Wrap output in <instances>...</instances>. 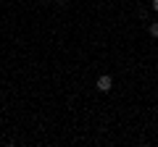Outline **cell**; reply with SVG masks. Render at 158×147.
Listing matches in <instances>:
<instances>
[{"instance_id":"obj_1","label":"cell","mask_w":158,"mask_h":147,"mask_svg":"<svg viewBox=\"0 0 158 147\" xmlns=\"http://www.w3.org/2000/svg\"><path fill=\"white\" fill-rule=\"evenodd\" d=\"M95 87H98V92H111L113 89V79L108 76V74H100L98 81H95Z\"/></svg>"},{"instance_id":"obj_2","label":"cell","mask_w":158,"mask_h":147,"mask_svg":"<svg viewBox=\"0 0 158 147\" xmlns=\"http://www.w3.org/2000/svg\"><path fill=\"white\" fill-rule=\"evenodd\" d=\"M148 34H150L153 40H158V21H150V24H148Z\"/></svg>"},{"instance_id":"obj_3","label":"cell","mask_w":158,"mask_h":147,"mask_svg":"<svg viewBox=\"0 0 158 147\" xmlns=\"http://www.w3.org/2000/svg\"><path fill=\"white\" fill-rule=\"evenodd\" d=\"M150 8H153L156 13H158V0H153V3H150Z\"/></svg>"}]
</instances>
